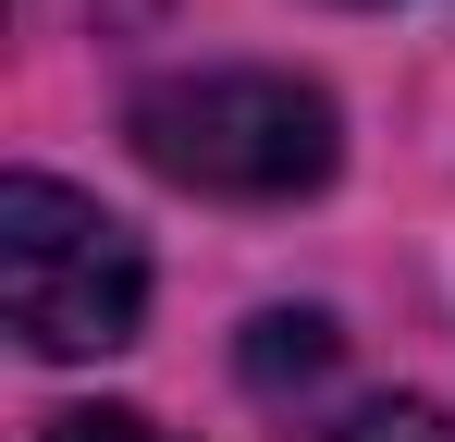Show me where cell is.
<instances>
[{"instance_id": "cell-1", "label": "cell", "mask_w": 455, "mask_h": 442, "mask_svg": "<svg viewBox=\"0 0 455 442\" xmlns=\"http://www.w3.org/2000/svg\"><path fill=\"white\" fill-rule=\"evenodd\" d=\"M136 160L185 197H307L332 160H345V123L307 74H160L136 99Z\"/></svg>"}, {"instance_id": "cell-2", "label": "cell", "mask_w": 455, "mask_h": 442, "mask_svg": "<svg viewBox=\"0 0 455 442\" xmlns=\"http://www.w3.org/2000/svg\"><path fill=\"white\" fill-rule=\"evenodd\" d=\"M0 295H12V332L37 357H111L148 320V246L99 197L12 172L0 185Z\"/></svg>"}, {"instance_id": "cell-3", "label": "cell", "mask_w": 455, "mask_h": 442, "mask_svg": "<svg viewBox=\"0 0 455 442\" xmlns=\"http://www.w3.org/2000/svg\"><path fill=\"white\" fill-rule=\"evenodd\" d=\"M320 357H332V332H320V320H259V344H246L259 381H307Z\"/></svg>"}, {"instance_id": "cell-4", "label": "cell", "mask_w": 455, "mask_h": 442, "mask_svg": "<svg viewBox=\"0 0 455 442\" xmlns=\"http://www.w3.org/2000/svg\"><path fill=\"white\" fill-rule=\"evenodd\" d=\"M320 442H455L431 406H357V418H332Z\"/></svg>"}, {"instance_id": "cell-5", "label": "cell", "mask_w": 455, "mask_h": 442, "mask_svg": "<svg viewBox=\"0 0 455 442\" xmlns=\"http://www.w3.org/2000/svg\"><path fill=\"white\" fill-rule=\"evenodd\" d=\"M50 442H160L148 418H124V406H86V418H62Z\"/></svg>"}]
</instances>
